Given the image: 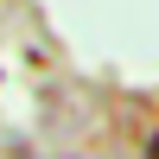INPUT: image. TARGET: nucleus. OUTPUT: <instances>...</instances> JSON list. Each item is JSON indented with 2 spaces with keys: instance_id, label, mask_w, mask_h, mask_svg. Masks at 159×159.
<instances>
[{
  "instance_id": "f257e3e1",
  "label": "nucleus",
  "mask_w": 159,
  "mask_h": 159,
  "mask_svg": "<svg viewBox=\"0 0 159 159\" xmlns=\"http://www.w3.org/2000/svg\"><path fill=\"white\" fill-rule=\"evenodd\" d=\"M153 153H159V147H153Z\"/></svg>"
}]
</instances>
